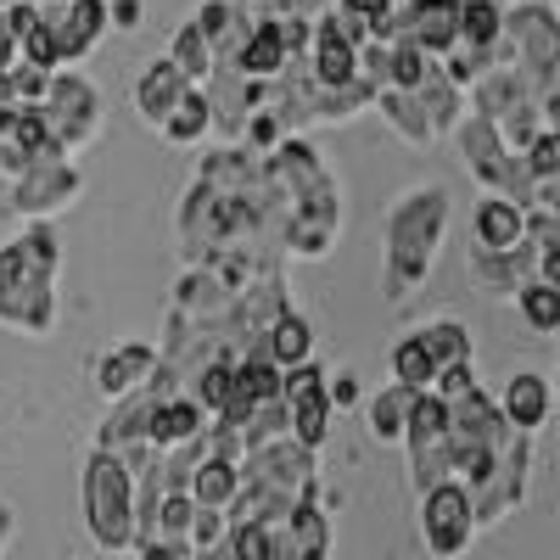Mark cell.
<instances>
[{"label": "cell", "instance_id": "cell-34", "mask_svg": "<svg viewBox=\"0 0 560 560\" xmlns=\"http://www.w3.org/2000/svg\"><path fill=\"white\" fill-rule=\"evenodd\" d=\"M337 12L342 18H359V23H376L393 12V0H337Z\"/></svg>", "mask_w": 560, "mask_h": 560}, {"label": "cell", "instance_id": "cell-11", "mask_svg": "<svg viewBox=\"0 0 560 560\" xmlns=\"http://www.w3.org/2000/svg\"><path fill=\"white\" fill-rule=\"evenodd\" d=\"M465 269H471V287L482 298H516L527 280H533V253H488V247H471L465 253Z\"/></svg>", "mask_w": 560, "mask_h": 560}, {"label": "cell", "instance_id": "cell-21", "mask_svg": "<svg viewBox=\"0 0 560 560\" xmlns=\"http://www.w3.org/2000/svg\"><path fill=\"white\" fill-rule=\"evenodd\" d=\"M420 107H427V124H432V135H454L459 124H465V90H454L448 79H443V68L432 62V73L420 79Z\"/></svg>", "mask_w": 560, "mask_h": 560}, {"label": "cell", "instance_id": "cell-33", "mask_svg": "<svg viewBox=\"0 0 560 560\" xmlns=\"http://www.w3.org/2000/svg\"><path fill=\"white\" fill-rule=\"evenodd\" d=\"M331 7L325 0H269V18H298V23H314V18H325Z\"/></svg>", "mask_w": 560, "mask_h": 560}, {"label": "cell", "instance_id": "cell-31", "mask_svg": "<svg viewBox=\"0 0 560 560\" xmlns=\"http://www.w3.org/2000/svg\"><path fill=\"white\" fill-rule=\"evenodd\" d=\"M465 393H477V364H454V370H438V382H432V398L454 404Z\"/></svg>", "mask_w": 560, "mask_h": 560}, {"label": "cell", "instance_id": "cell-20", "mask_svg": "<svg viewBox=\"0 0 560 560\" xmlns=\"http://www.w3.org/2000/svg\"><path fill=\"white\" fill-rule=\"evenodd\" d=\"M415 342L427 348V359L438 364V370H454V364H477V353H471V331H465L459 319H427L415 331Z\"/></svg>", "mask_w": 560, "mask_h": 560}, {"label": "cell", "instance_id": "cell-6", "mask_svg": "<svg viewBox=\"0 0 560 560\" xmlns=\"http://www.w3.org/2000/svg\"><path fill=\"white\" fill-rule=\"evenodd\" d=\"M477 538V516H471V493L459 482H438L432 493H420V544L432 560H459Z\"/></svg>", "mask_w": 560, "mask_h": 560}, {"label": "cell", "instance_id": "cell-8", "mask_svg": "<svg viewBox=\"0 0 560 560\" xmlns=\"http://www.w3.org/2000/svg\"><path fill=\"white\" fill-rule=\"evenodd\" d=\"M39 23L51 28L57 68H73L107 28V0H51V7H39Z\"/></svg>", "mask_w": 560, "mask_h": 560}, {"label": "cell", "instance_id": "cell-19", "mask_svg": "<svg viewBox=\"0 0 560 560\" xmlns=\"http://www.w3.org/2000/svg\"><path fill=\"white\" fill-rule=\"evenodd\" d=\"M280 68H287V45H280V23L264 18L253 23V39L242 45V57H236V73L253 79V84H269Z\"/></svg>", "mask_w": 560, "mask_h": 560}, {"label": "cell", "instance_id": "cell-9", "mask_svg": "<svg viewBox=\"0 0 560 560\" xmlns=\"http://www.w3.org/2000/svg\"><path fill=\"white\" fill-rule=\"evenodd\" d=\"M404 39L415 51H427L432 62H443L459 39V0H409L404 7Z\"/></svg>", "mask_w": 560, "mask_h": 560}, {"label": "cell", "instance_id": "cell-35", "mask_svg": "<svg viewBox=\"0 0 560 560\" xmlns=\"http://www.w3.org/2000/svg\"><path fill=\"white\" fill-rule=\"evenodd\" d=\"M107 23L124 28V34L140 28V0H107Z\"/></svg>", "mask_w": 560, "mask_h": 560}, {"label": "cell", "instance_id": "cell-40", "mask_svg": "<svg viewBox=\"0 0 560 560\" xmlns=\"http://www.w3.org/2000/svg\"><path fill=\"white\" fill-rule=\"evenodd\" d=\"M23 7H51V0H23Z\"/></svg>", "mask_w": 560, "mask_h": 560}, {"label": "cell", "instance_id": "cell-2", "mask_svg": "<svg viewBox=\"0 0 560 560\" xmlns=\"http://www.w3.org/2000/svg\"><path fill=\"white\" fill-rule=\"evenodd\" d=\"M57 236L45 224L23 230L18 242H0V325L23 337H51L57 325Z\"/></svg>", "mask_w": 560, "mask_h": 560}, {"label": "cell", "instance_id": "cell-4", "mask_svg": "<svg viewBox=\"0 0 560 560\" xmlns=\"http://www.w3.org/2000/svg\"><path fill=\"white\" fill-rule=\"evenodd\" d=\"M84 522L102 549H135V488L124 459L90 454L84 465Z\"/></svg>", "mask_w": 560, "mask_h": 560}, {"label": "cell", "instance_id": "cell-1", "mask_svg": "<svg viewBox=\"0 0 560 560\" xmlns=\"http://www.w3.org/2000/svg\"><path fill=\"white\" fill-rule=\"evenodd\" d=\"M443 230H448V191L443 185H409V191L387 208V224H382L387 275H382V287H387L393 303H404L420 280L432 275Z\"/></svg>", "mask_w": 560, "mask_h": 560}, {"label": "cell", "instance_id": "cell-7", "mask_svg": "<svg viewBox=\"0 0 560 560\" xmlns=\"http://www.w3.org/2000/svg\"><path fill=\"white\" fill-rule=\"evenodd\" d=\"M79 191H84L79 163H28L12 179V213L18 219H51V213L73 208Z\"/></svg>", "mask_w": 560, "mask_h": 560}, {"label": "cell", "instance_id": "cell-13", "mask_svg": "<svg viewBox=\"0 0 560 560\" xmlns=\"http://www.w3.org/2000/svg\"><path fill=\"white\" fill-rule=\"evenodd\" d=\"M208 432V415L191 404V398H168V404H158L152 415H147V448L152 454H174V448H185V443H197Z\"/></svg>", "mask_w": 560, "mask_h": 560}, {"label": "cell", "instance_id": "cell-5", "mask_svg": "<svg viewBox=\"0 0 560 560\" xmlns=\"http://www.w3.org/2000/svg\"><path fill=\"white\" fill-rule=\"evenodd\" d=\"M236 471H242V488H258V493L275 499L280 510H292V504L303 499V488L319 477V465H314L308 448H298L292 438H280V443H269V448H253Z\"/></svg>", "mask_w": 560, "mask_h": 560}, {"label": "cell", "instance_id": "cell-38", "mask_svg": "<svg viewBox=\"0 0 560 560\" xmlns=\"http://www.w3.org/2000/svg\"><path fill=\"white\" fill-rule=\"evenodd\" d=\"M230 7H236L242 18H253V23H264V18H269V0H230Z\"/></svg>", "mask_w": 560, "mask_h": 560}, {"label": "cell", "instance_id": "cell-24", "mask_svg": "<svg viewBox=\"0 0 560 560\" xmlns=\"http://www.w3.org/2000/svg\"><path fill=\"white\" fill-rule=\"evenodd\" d=\"M287 533H292L298 560H325V555H331V516H325L319 504H292Z\"/></svg>", "mask_w": 560, "mask_h": 560}, {"label": "cell", "instance_id": "cell-18", "mask_svg": "<svg viewBox=\"0 0 560 560\" xmlns=\"http://www.w3.org/2000/svg\"><path fill=\"white\" fill-rule=\"evenodd\" d=\"M236 493H242V471H236V465H224V459H213V454L191 471V482H185V499H191L197 510H219V516L230 510Z\"/></svg>", "mask_w": 560, "mask_h": 560}, {"label": "cell", "instance_id": "cell-30", "mask_svg": "<svg viewBox=\"0 0 560 560\" xmlns=\"http://www.w3.org/2000/svg\"><path fill=\"white\" fill-rule=\"evenodd\" d=\"M443 432H448V404L432 398V393H420L415 409H409V427H404V448H415V443H438Z\"/></svg>", "mask_w": 560, "mask_h": 560}, {"label": "cell", "instance_id": "cell-26", "mask_svg": "<svg viewBox=\"0 0 560 560\" xmlns=\"http://www.w3.org/2000/svg\"><path fill=\"white\" fill-rule=\"evenodd\" d=\"M208 129H213V118H208L202 90H185L179 107L163 118V140H168V147H202V135H208Z\"/></svg>", "mask_w": 560, "mask_h": 560}, {"label": "cell", "instance_id": "cell-3", "mask_svg": "<svg viewBox=\"0 0 560 560\" xmlns=\"http://www.w3.org/2000/svg\"><path fill=\"white\" fill-rule=\"evenodd\" d=\"M39 113H45V140H51V152L68 158V163L102 135V96H96V84H90L84 73H73V68L51 73Z\"/></svg>", "mask_w": 560, "mask_h": 560}, {"label": "cell", "instance_id": "cell-17", "mask_svg": "<svg viewBox=\"0 0 560 560\" xmlns=\"http://www.w3.org/2000/svg\"><path fill=\"white\" fill-rule=\"evenodd\" d=\"M264 359L275 364V370H292V364H308L314 359V325L298 314V308H287L269 331H264Z\"/></svg>", "mask_w": 560, "mask_h": 560}, {"label": "cell", "instance_id": "cell-14", "mask_svg": "<svg viewBox=\"0 0 560 560\" xmlns=\"http://www.w3.org/2000/svg\"><path fill=\"white\" fill-rule=\"evenodd\" d=\"M471 107H477V118H488V124H499V118H510V113H522V107H533V90H527V79L516 73V68H488L471 90Z\"/></svg>", "mask_w": 560, "mask_h": 560}, {"label": "cell", "instance_id": "cell-12", "mask_svg": "<svg viewBox=\"0 0 560 560\" xmlns=\"http://www.w3.org/2000/svg\"><path fill=\"white\" fill-rule=\"evenodd\" d=\"M499 420L516 438H538L544 420H549V382L533 376V370H522V376L504 382V398H499Z\"/></svg>", "mask_w": 560, "mask_h": 560}, {"label": "cell", "instance_id": "cell-22", "mask_svg": "<svg viewBox=\"0 0 560 560\" xmlns=\"http://www.w3.org/2000/svg\"><path fill=\"white\" fill-rule=\"evenodd\" d=\"M370 107H376L398 135H404V147H415V152H427L432 147V124H427V107H420V96H398V90H382V96L376 102H370Z\"/></svg>", "mask_w": 560, "mask_h": 560}, {"label": "cell", "instance_id": "cell-23", "mask_svg": "<svg viewBox=\"0 0 560 560\" xmlns=\"http://www.w3.org/2000/svg\"><path fill=\"white\" fill-rule=\"evenodd\" d=\"M415 398L420 393H409V387H387V393H376L364 404V415H370V438L376 443H404V427H409V409H415Z\"/></svg>", "mask_w": 560, "mask_h": 560}, {"label": "cell", "instance_id": "cell-36", "mask_svg": "<svg viewBox=\"0 0 560 560\" xmlns=\"http://www.w3.org/2000/svg\"><path fill=\"white\" fill-rule=\"evenodd\" d=\"M18 68V34L7 28V12H0V73Z\"/></svg>", "mask_w": 560, "mask_h": 560}, {"label": "cell", "instance_id": "cell-16", "mask_svg": "<svg viewBox=\"0 0 560 560\" xmlns=\"http://www.w3.org/2000/svg\"><path fill=\"white\" fill-rule=\"evenodd\" d=\"M185 90H191V84H185V79H179L168 62H152L147 73L135 79V113L147 118L152 129H163V118L179 107V96H185Z\"/></svg>", "mask_w": 560, "mask_h": 560}, {"label": "cell", "instance_id": "cell-28", "mask_svg": "<svg viewBox=\"0 0 560 560\" xmlns=\"http://www.w3.org/2000/svg\"><path fill=\"white\" fill-rule=\"evenodd\" d=\"M393 382L409 387V393H432V382H438V364L427 359V348H420L415 337H404L393 348Z\"/></svg>", "mask_w": 560, "mask_h": 560}, {"label": "cell", "instance_id": "cell-39", "mask_svg": "<svg viewBox=\"0 0 560 560\" xmlns=\"http://www.w3.org/2000/svg\"><path fill=\"white\" fill-rule=\"evenodd\" d=\"M7 538H12V504L0 499V544H7Z\"/></svg>", "mask_w": 560, "mask_h": 560}, {"label": "cell", "instance_id": "cell-29", "mask_svg": "<svg viewBox=\"0 0 560 560\" xmlns=\"http://www.w3.org/2000/svg\"><path fill=\"white\" fill-rule=\"evenodd\" d=\"M409 482H415V499L432 493L438 482H448V432L438 443H415L409 448Z\"/></svg>", "mask_w": 560, "mask_h": 560}, {"label": "cell", "instance_id": "cell-25", "mask_svg": "<svg viewBox=\"0 0 560 560\" xmlns=\"http://www.w3.org/2000/svg\"><path fill=\"white\" fill-rule=\"evenodd\" d=\"M499 28H504V12L493 7V0H459V39H454V45H465V51H488V57H493Z\"/></svg>", "mask_w": 560, "mask_h": 560}, {"label": "cell", "instance_id": "cell-10", "mask_svg": "<svg viewBox=\"0 0 560 560\" xmlns=\"http://www.w3.org/2000/svg\"><path fill=\"white\" fill-rule=\"evenodd\" d=\"M152 370H158V348H152V342H124V348H113V353L96 359V393H102L107 404H118V398H129V393L147 387Z\"/></svg>", "mask_w": 560, "mask_h": 560}, {"label": "cell", "instance_id": "cell-37", "mask_svg": "<svg viewBox=\"0 0 560 560\" xmlns=\"http://www.w3.org/2000/svg\"><path fill=\"white\" fill-rule=\"evenodd\" d=\"M140 560H191V549L185 544H147V549H135Z\"/></svg>", "mask_w": 560, "mask_h": 560}, {"label": "cell", "instance_id": "cell-27", "mask_svg": "<svg viewBox=\"0 0 560 560\" xmlns=\"http://www.w3.org/2000/svg\"><path fill=\"white\" fill-rule=\"evenodd\" d=\"M516 308H522V319L533 325L538 337H555L560 331V292L544 287V280H527V287L516 292Z\"/></svg>", "mask_w": 560, "mask_h": 560}, {"label": "cell", "instance_id": "cell-15", "mask_svg": "<svg viewBox=\"0 0 560 560\" xmlns=\"http://www.w3.org/2000/svg\"><path fill=\"white\" fill-rule=\"evenodd\" d=\"M471 230H477V247H488V253H522L527 213L504 197H482L477 213H471Z\"/></svg>", "mask_w": 560, "mask_h": 560}, {"label": "cell", "instance_id": "cell-32", "mask_svg": "<svg viewBox=\"0 0 560 560\" xmlns=\"http://www.w3.org/2000/svg\"><path fill=\"white\" fill-rule=\"evenodd\" d=\"M325 404H331V415H342V409L359 404V376H353V370H342V376H325Z\"/></svg>", "mask_w": 560, "mask_h": 560}]
</instances>
